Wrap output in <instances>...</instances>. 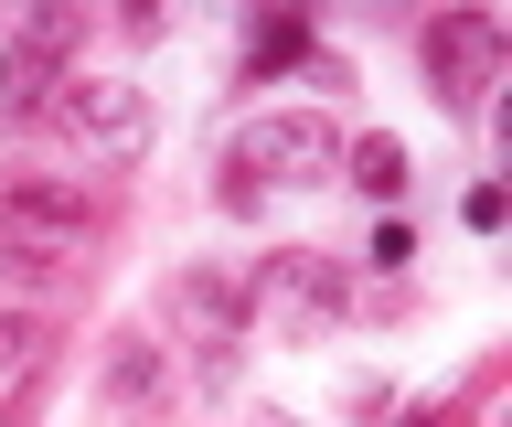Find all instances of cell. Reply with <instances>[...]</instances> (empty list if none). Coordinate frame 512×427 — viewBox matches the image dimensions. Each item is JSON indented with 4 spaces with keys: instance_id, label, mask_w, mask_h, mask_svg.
I'll return each mask as SVG.
<instances>
[{
    "instance_id": "obj_10",
    "label": "cell",
    "mask_w": 512,
    "mask_h": 427,
    "mask_svg": "<svg viewBox=\"0 0 512 427\" xmlns=\"http://www.w3.org/2000/svg\"><path fill=\"white\" fill-rule=\"evenodd\" d=\"M342 182H352V193H374V203H395V193H406V139L363 129V139L342 150Z\"/></svg>"
},
{
    "instance_id": "obj_7",
    "label": "cell",
    "mask_w": 512,
    "mask_h": 427,
    "mask_svg": "<svg viewBox=\"0 0 512 427\" xmlns=\"http://www.w3.org/2000/svg\"><path fill=\"white\" fill-rule=\"evenodd\" d=\"M96 395H107V417H118V427H139L150 406H171V342H150V331H107Z\"/></svg>"
},
{
    "instance_id": "obj_11",
    "label": "cell",
    "mask_w": 512,
    "mask_h": 427,
    "mask_svg": "<svg viewBox=\"0 0 512 427\" xmlns=\"http://www.w3.org/2000/svg\"><path fill=\"white\" fill-rule=\"evenodd\" d=\"M11 33H22V43H43V54H64V65H75V54H86V0H32V11L11 22Z\"/></svg>"
},
{
    "instance_id": "obj_14",
    "label": "cell",
    "mask_w": 512,
    "mask_h": 427,
    "mask_svg": "<svg viewBox=\"0 0 512 427\" xmlns=\"http://www.w3.org/2000/svg\"><path fill=\"white\" fill-rule=\"evenodd\" d=\"M459 225H470V235H491V225H502V182H470V203H459Z\"/></svg>"
},
{
    "instance_id": "obj_6",
    "label": "cell",
    "mask_w": 512,
    "mask_h": 427,
    "mask_svg": "<svg viewBox=\"0 0 512 427\" xmlns=\"http://www.w3.org/2000/svg\"><path fill=\"white\" fill-rule=\"evenodd\" d=\"M160 310H171V353L192 363V385L224 395L235 385V353H246V278H224V267H182L171 289H160Z\"/></svg>"
},
{
    "instance_id": "obj_12",
    "label": "cell",
    "mask_w": 512,
    "mask_h": 427,
    "mask_svg": "<svg viewBox=\"0 0 512 427\" xmlns=\"http://www.w3.org/2000/svg\"><path fill=\"white\" fill-rule=\"evenodd\" d=\"M182 11H192V0H107V22H118L128 43H160L171 22H182Z\"/></svg>"
},
{
    "instance_id": "obj_9",
    "label": "cell",
    "mask_w": 512,
    "mask_h": 427,
    "mask_svg": "<svg viewBox=\"0 0 512 427\" xmlns=\"http://www.w3.org/2000/svg\"><path fill=\"white\" fill-rule=\"evenodd\" d=\"M310 54V0H278L267 22H246V75H278Z\"/></svg>"
},
{
    "instance_id": "obj_15",
    "label": "cell",
    "mask_w": 512,
    "mask_h": 427,
    "mask_svg": "<svg viewBox=\"0 0 512 427\" xmlns=\"http://www.w3.org/2000/svg\"><path fill=\"white\" fill-rule=\"evenodd\" d=\"M246 427H299V417H288V406H256V417H246Z\"/></svg>"
},
{
    "instance_id": "obj_5",
    "label": "cell",
    "mask_w": 512,
    "mask_h": 427,
    "mask_svg": "<svg viewBox=\"0 0 512 427\" xmlns=\"http://www.w3.org/2000/svg\"><path fill=\"white\" fill-rule=\"evenodd\" d=\"M502 65H512L502 11H480V0L427 11V33H416V75H427V97H438L448 118H480V107H491V86H502Z\"/></svg>"
},
{
    "instance_id": "obj_4",
    "label": "cell",
    "mask_w": 512,
    "mask_h": 427,
    "mask_svg": "<svg viewBox=\"0 0 512 427\" xmlns=\"http://www.w3.org/2000/svg\"><path fill=\"white\" fill-rule=\"evenodd\" d=\"M342 299H352V278L331 246H267L246 267V331H267V342H320L342 321Z\"/></svg>"
},
{
    "instance_id": "obj_13",
    "label": "cell",
    "mask_w": 512,
    "mask_h": 427,
    "mask_svg": "<svg viewBox=\"0 0 512 427\" xmlns=\"http://www.w3.org/2000/svg\"><path fill=\"white\" fill-rule=\"evenodd\" d=\"M43 363V321L32 310H0V374H32Z\"/></svg>"
},
{
    "instance_id": "obj_1",
    "label": "cell",
    "mask_w": 512,
    "mask_h": 427,
    "mask_svg": "<svg viewBox=\"0 0 512 427\" xmlns=\"http://www.w3.org/2000/svg\"><path fill=\"white\" fill-rule=\"evenodd\" d=\"M86 246H96V203L54 171H11L0 182V278L11 289H64V278H86Z\"/></svg>"
},
{
    "instance_id": "obj_2",
    "label": "cell",
    "mask_w": 512,
    "mask_h": 427,
    "mask_svg": "<svg viewBox=\"0 0 512 427\" xmlns=\"http://www.w3.org/2000/svg\"><path fill=\"white\" fill-rule=\"evenodd\" d=\"M310 182H342V129L320 107H267L224 139V203L235 214L256 193H310Z\"/></svg>"
},
{
    "instance_id": "obj_3",
    "label": "cell",
    "mask_w": 512,
    "mask_h": 427,
    "mask_svg": "<svg viewBox=\"0 0 512 427\" xmlns=\"http://www.w3.org/2000/svg\"><path fill=\"white\" fill-rule=\"evenodd\" d=\"M43 129H54L86 171H139V161H150V139H160V118H150V86L75 65L54 97H43Z\"/></svg>"
},
{
    "instance_id": "obj_8",
    "label": "cell",
    "mask_w": 512,
    "mask_h": 427,
    "mask_svg": "<svg viewBox=\"0 0 512 427\" xmlns=\"http://www.w3.org/2000/svg\"><path fill=\"white\" fill-rule=\"evenodd\" d=\"M64 75H75L64 54H43V43L11 33V43H0V129H32V118H43V97H54Z\"/></svg>"
}]
</instances>
